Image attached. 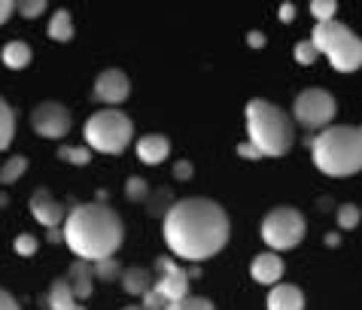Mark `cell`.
<instances>
[{
  "mask_svg": "<svg viewBox=\"0 0 362 310\" xmlns=\"http://www.w3.org/2000/svg\"><path fill=\"white\" fill-rule=\"evenodd\" d=\"M158 268V277H156V292L165 298L168 304H174L180 302V298H186L189 295V271H183L174 258H168L162 256L156 262Z\"/></svg>",
  "mask_w": 362,
  "mask_h": 310,
  "instance_id": "10",
  "label": "cell"
},
{
  "mask_svg": "<svg viewBox=\"0 0 362 310\" xmlns=\"http://www.w3.org/2000/svg\"><path fill=\"white\" fill-rule=\"evenodd\" d=\"M314 165L329 177L362 171V125H332L310 140Z\"/></svg>",
  "mask_w": 362,
  "mask_h": 310,
  "instance_id": "3",
  "label": "cell"
},
{
  "mask_svg": "<svg viewBox=\"0 0 362 310\" xmlns=\"http://www.w3.org/2000/svg\"><path fill=\"white\" fill-rule=\"evenodd\" d=\"M31 128L43 140H62L70 131V109L62 101H43L34 107Z\"/></svg>",
  "mask_w": 362,
  "mask_h": 310,
  "instance_id": "9",
  "label": "cell"
},
{
  "mask_svg": "<svg viewBox=\"0 0 362 310\" xmlns=\"http://www.w3.org/2000/svg\"><path fill=\"white\" fill-rule=\"evenodd\" d=\"M192 177V165L189 162H177L174 165V179H189Z\"/></svg>",
  "mask_w": 362,
  "mask_h": 310,
  "instance_id": "35",
  "label": "cell"
},
{
  "mask_svg": "<svg viewBox=\"0 0 362 310\" xmlns=\"http://www.w3.org/2000/svg\"><path fill=\"white\" fill-rule=\"evenodd\" d=\"M31 46L25 43V40H9V43L4 46V64L9 67V70H25L28 64H31Z\"/></svg>",
  "mask_w": 362,
  "mask_h": 310,
  "instance_id": "19",
  "label": "cell"
},
{
  "mask_svg": "<svg viewBox=\"0 0 362 310\" xmlns=\"http://www.w3.org/2000/svg\"><path fill=\"white\" fill-rule=\"evenodd\" d=\"M92 271H95V280H104V283H113V280L122 277L125 268L116 262V258H104V262H95L92 265Z\"/></svg>",
  "mask_w": 362,
  "mask_h": 310,
  "instance_id": "24",
  "label": "cell"
},
{
  "mask_svg": "<svg viewBox=\"0 0 362 310\" xmlns=\"http://www.w3.org/2000/svg\"><path fill=\"white\" fill-rule=\"evenodd\" d=\"M170 155V140L165 134H146L137 140V158L144 165H162Z\"/></svg>",
  "mask_w": 362,
  "mask_h": 310,
  "instance_id": "14",
  "label": "cell"
},
{
  "mask_svg": "<svg viewBox=\"0 0 362 310\" xmlns=\"http://www.w3.org/2000/svg\"><path fill=\"white\" fill-rule=\"evenodd\" d=\"M128 95H132V79H128L125 70L110 67V70H100L98 73V79H95V101L116 107V104L128 101Z\"/></svg>",
  "mask_w": 362,
  "mask_h": 310,
  "instance_id": "11",
  "label": "cell"
},
{
  "mask_svg": "<svg viewBox=\"0 0 362 310\" xmlns=\"http://www.w3.org/2000/svg\"><path fill=\"white\" fill-rule=\"evenodd\" d=\"M13 246H16V253L22 256V258H31V256H37V246H40V244H37L34 234H18Z\"/></svg>",
  "mask_w": 362,
  "mask_h": 310,
  "instance_id": "29",
  "label": "cell"
},
{
  "mask_svg": "<svg viewBox=\"0 0 362 310\" xmlns=\"http://www.w3.org/2000/svg\"><path fill=\"white\" fill-rule=\"evenodd\" d=\"M250 46H265V37L262 34H250Z\"/></svg>",
  "mask_w": 362,
  "mask_h": 310,
  "instance_id": "39",
  "label": "cell"
},
{
  "mask_svg": "<svg viewBox=\"0 0 362 310\" xmlns=\"http://www.w3.org/2000/svg\"><path fill=\"white\" fill-rule=\"evenodd\" d=\"M67 283L70 289H74V295H76V302H86L88 295H92V286H95V271H92V265L88 262H76L70 265V271H67Z\"/></svg>",
  "mask_w": 362,
  "mask_h": 310,
  "instance_id": "16",
  "label": "cell"
},
{
  "mask_svg": "<svg viewBox=\"0 0 362 310\" xmlns=\"http://www.w3.org/2000/svg\"><path fill=\"white\" fill-rule=\"evenodd\" d=\"M293 113L305 128H329L332 116H335V97L326 88H305L296 97Z\"/></svg>",
  "mask_w": 362,
  "mask_h": 310,
  "instance_id": "8",
  "label": "cell"
},
{
  "mask_svg": "<svg viewBox=\"0 0 362 310\" xmlns=\"http://www.w3.org/2000/svg\"><path fill=\"white\" fill-rule=\"evenodd\" d=\"M46 9V0H25V4H16V13L25 18H40Z\"/></svg>",
  "mask_w": 362,
  "mask_h": 310,
  "instance_id": "31",
  "label": "cell"
},
{
  "mask_svg": "<svg viewBox=\"0 0 362 310\" xmlns=\"http://www.w3.org/2000/svg\"><path fill=\"white\" fill-rule=\"evenodd\" d=\"M62 232L70 253L79 262H88V265L104 262V258H116V249L125 241L122 216L110 204H100V201L76 204L74 210H67Z\"/></svg>",
  "mask_w": 362,
  "mask_h": 310,
  "instance_id": "2",
  "label": "cell"
},
{
  "mask_svg": "<svg viewBox=\"0 0 362 310\" xmlns=\"http://www.w3.org/2000/svg\"><path fill=\"white\" fill-rule=\"evenodd\" d=\"M168 310H214V302H207V298H201V295H186V298H180V302L168 304Z\"/></svg>",
  "mask_w": 362,
  "mask_h": 310,
  "instance_id": "28",
  "label": "cell"
},
{
  "mask_svg": "<svg viewBox=\"0 0 362 310\" xmlns=\"http://www.w3.org/2000/svg\"><path fill=\"white\" fill-rule=\"evenodd\" d=\"M140 307H144V310H168V302L156 292V286H153V289H149V292L144 295V304H140Z\"/></svg>",
  "mask_w": 362,
  "mask_h": 310,
  "instance_id": "32",
  "label": "cell"
},
{
  "mask_svg": "<svg viewBox=\"0 0 362 310\" xmlns=\"http://www.w3.org/2000/svg\"><path fill=\"white\" fill-rule=\"evenodd\" d=\"M293 16H296V6H293V4H284V6H280V22H293Z\"/></svg>",
  "mask_w": 362,
  "mask_h": 310,
  "instance_id": "36",
  "label": "cell"
},
{
  "mask_svg": "<svg viewBox=\"0 0 362 310\" xmlns=\"http://www.w3.org/2000/svg\"><path fill=\"white\" fill-rule=\"evenodd\" d=\"M317 46L314 43H310V40H301V43L296 46V61L298 64H314L317 61Z\"/></svg>",
  "mask_w": 362,
  "mask_h": 310,
  "instance_id": "30",
  "label": "cell"
},
{
  "mask_svg": "<svg viewBox=\"0 0 362 310\" xmlns=\"http://www.w3.org/2000/svg\"><path fill=\"white\" fill-rule=\"evenodd\" d=\"M13 13H16V4H13V0H0V25H6Z\"/></svg>",
  "mask_w": 362,
  "mask_h": 310,
  "instance_id": "34",
  "label": "cell"
},
{
  "mask_svg": "<svg viewBox=\"0 0 362 310\" xmlns=\"http://www.w3.org/2000/svg\"><path fill=\"white\" fill-rule=\"evenodd\" d=\"M247 143L256 149L262 158L286 155L293 146V122L277 104L265 101V97H253L247 104Z\"/></svg>",
  "mask_w": 362,
  "mask_h": 310,
  "instance_id": "4",
  "label": "cell"
},
{
  "mask_svg": "<svg viewBox=\"0 0 362 310\" xmlns=\"http://www.w3.org/2000/svg\"><path fill=\"white\" fill-rule=\"evenodd\" d=\"M335 9H338L335 0H310V13L317 16V25L320 22H335Z\"/></svg>",
  "mask_w": 362,
  "mask_h": 310,
  "instance_id": "27",
  "label": "cell"
},
{
  "mask_svg": "<svg viewBox=\"0 0 362 310\" xmlns=\"http://www.w3.org/2000/svg\"><path fill=\"white\" fill-rule=\"evenodd\" d=\"M362 219V210L356 204H341L338 207V225L344 228V232H350V228H356Z\"/></svg>",
  "mask_w": 362,
  "mask_h": 310,
  "instance_id": "26",
  "label": "cell"
},
{
  "mask_svg": "<svg viewBox=\"0 0 362 310\" xmlns=\"http://www.w3.org/2000/svg\"><path fill=\"white\" fill-rule=\"evenodd\" d=\"M310 43L317 46V52L329 58V64L338 73H354L362 67V40L354 34L347 25L341 22H320L310 34Z\"/></svg>",
  "mask_w": 362,
  "mask_h": 310,
  "instance_id": "5",
  "label": "cell"
},
{
  "mask_svg": "<svg viewBox=\"0 0 362 310\" xmlns=\"http://www.w3.org/2000/svg\"><path fill=\"white\" fill-rule=\"evenodd\" d=\"M238 155H244V158H262L250 143H240V146H238Z\"/></svg>",
  "mask_w": 362,
  "mask_h": 310,
  "instance_id": "37",
  "label": "cell"
},
{
  "mask_svg": "<svg viewBox=\"0 0 362 310\" xmlns=\"http://www.w3.org/2000/svg\"><path fill=\"white\" fill-rule=\"evenodd\" d=\"M165 244L183 262H207L228 244V216L210 198H183L174 201L162 225Z\"/></svg>",
  "mask_w": 362,
  "mask_h": 310,
  "instance_id": "1",
  "label": "cell"
},
{
  "mask_svg": "<svg viewBox=\"0 0 362 310\" xmlns=\"http://www.w3.org/2000/svg\"><path fill=\"white\" fill-rule=\"evenodd\" d=\"M305 216L296 207H274L262 219V241L271 249H293L305 237Z\"/></svg>",
  "mask_w": 362,
  "mask_h": 310,
  "instance_id": "7",
  "label": "cell"
},
{
  "mask_svg": "<svg viewBox=\"0 0 362 310\" xmlns=\"http://www.w3.org/2000/svg\"><path fill=\"white\" fill-rule=\"evenodd\" d=\"M86 146L95 149V153L104 155H119L125 153V146L132 143L134 137V122L128 119L122 109H98V113L88 116V122L83 128Z\"/></svg>",
  "mask_w": 362,
  "mask_h": 310,
  "instance_id": "6",
  "label": "cell"
},
{
  "mask_svg": "<svg viewBox=\"0 0 362 310\" xmlns=\"http://www.w3.org/2000/svg\"><path fill=\"white\" fill-rule=\"evenodd\" d=\"M49 40H55V43H70L74 40V16L67 13V9H58L49 18Z\"/></svg>",
  "mask_w": 362,
  "mask_h": 310,
  "instance_id": "20",
  "label": "cell"
},
{
  "mask_svg": "<svg viewBox=\"0 0 362 310\" xmlns=\"http://www.w3.org/2000/svg\"><path fill=\"white\" fill-rule=\"evenodd\" d=\"M49 307L52 310H86L83 304L76 302V295H74V289H70L67 277L55 280V283L49 286Z\"/></svg>",
  "mask_w": 362,
  "mask_h": 310,
  "instance_id": "18",
  "label": "cell"
},
{
  "mask_svg": "<svg viewBox=\"0 0 362 310\" xmlns=\"http://www.w3.org/2000/svg\"><path fill=\"white\" fill-rule=\"evenodd\" d=\"M0 310H22L18 302L13 298V292H6V289H0Z\"/></svg>",
  "mask_w": 362,
  "mask_h": 310,
  "instance_id": "33",
  "label": "cell"
},
{
  "mask_svg": "<svg viewBox=\"0 0 362 310\" xmlns=\"http://www.w3.org/2000/svg\"><path fill=\"white\" fill-rule=\"evenodd\" d=\"M25 171H28V158H25V155H13V158H6L4 167H0V183H4V186L18 183Z\"/></svg>",
  "mask_w": 362,
  "mask_h": 310,
  "instance_id": "22",
  "label": "cell"
},
{
  "mask_svg": "<svg viewBox=\"0 0 362 310\" xmlns=\"http://www.w3.org/2000/svg\"><path fill=\"white\" fill-rule=\"evenodd\" d=\"M125 195H128V201H134V204L149 201V183L146 179H140V177H132L125 183Z\"/></svg>",
  "mask_w": 362,
  "mask_h": 310,
  "instance_id": "25",
  "label": "cell"
},
{
  "mask_svg": "<svg viewBox=\"0 0 362 310\" xmlns=\"http://www.w3.org/2000/svg\"><path fill=\"white\" fill-rule=\"evenodd\" d=\"M122 310H144V307H140V304H128V307H122Z\"/></svg>",
  "mask_w": 362,
  "mask_h": 310,
  "instance_id": "40",
  "label": "cell"
},
{
  "mask_svg": "<svg viewBox=\"0 0 362 310\" xmlns=\"http://www.w3.org/2000/svg\"><path fill=\"white\" fill-rule=\"evenodd\" d=\"M58 158L67 165H76V167H86L92 162V149L88 146H62L58 149Z\"/></svg>",
  "mask_w": 362,
  "mask_h": 310,
  "instance_id": "23",
  "label": "cell"
},
{
  "mask_svg": "<svg viewBox=\"0 0 362 310\" xmlns=\"http://www.w3.org/2000/svg\"><path fill=\"white\" fill-rule=\"evenodd\" d=\"M119 283H122V289H125L128 295H140V298H144L149 289L156 286V280H153V274H149L146 268H137L134 265V268H125L122 277H119Z\"/></svg>",
  "mask_w": 362,
  "mask_h": 310,
  "instance_id": "17",
  "label": "cell"
},
{
  "mask_svg": "<svg viewBox=\"0 0 362 310\" xmlns=\"http://www.w3.org/2000/svg\"><path fill=\"white\" fill-rule=\"evenodd\" d=\"M13 137H16V113H13V107L0 97V153L13 143Z\"/></svg>",
  "mask_w": 362,
  "mask_h": 310,
  "instance_id": "21",
  "label": "cell"
},
{
  "mask_svg": "<svg viewBox=\"0 0 362 310\" xmlns=\"http://www.w3.org/2000/svg\"><path fill=\"white\" fill-rule=\"evenodd\" d=\"M250 274L262 286H277L280 277H284V258L277 253H259L253 258V265H250Z\"/></svg>",
  "mask_w": 362,
  "mask_h": 310,
  "instance_id": "13",
  "label": "cell"
},
{
  "mask_svg": "<svg viewBox=\"0 0 362 310\" xmlns=\"http://www.w3.org/2000/svg\"><path fill=\"white\" fill-rule=\"evenodd\" d=\"M268 310H305V292L293 283H277L268 295Z\"/></svg>",
  "mask_w": 362,
  "mask_h": 310,
  "instance_id": "15",
  "label": "cell"
},
{
  "mask_svg": "<svg viewBox=\"0 0 362 310\" xmlns=\"http://www.w3.org/2000/svg\"><path fill=\"white\" fill-rule=\"evenodd\" d=\"M31 213L40 225L46 228H62L64 219H67V207L58 201V198L49 192V189H37L31 195Z\"/></svg>",
  "mask_w": 362,
  "mask_h": 310,
  "instance_id": "12",
  "label": "cell"
},
{
  "mask_svg": "<svg viewBox=\"0 0 362 310\" xmlns=\"http://www.w3.org/2000/svg\"><path fill=\"white\" fill-rule=\"evenodd\" d=\"M49 241H52V244H64V232H62V228H49Z\"/></svg>",
  "mask_w": 362,
  "mask_h": 310,
  "instance_id": "38",
  "label": "cell"
}]
</instances>
